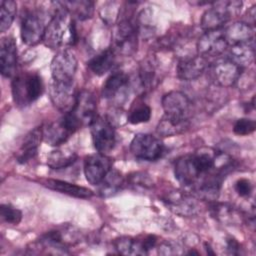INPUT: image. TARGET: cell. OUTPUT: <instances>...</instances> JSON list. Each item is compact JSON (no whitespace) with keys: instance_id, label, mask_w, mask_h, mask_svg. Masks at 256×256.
I'll return each mask as SVG.
<instances>
[{"instance_id":"cell-1","label":"cell","mask_w":256,"mask_h":256,"mask_svg":"<svg viewBox=\"0 0 256 256\" xmlns=\"http://www.w3.org/2000/svg\"><path fill=\"white\" fill-rule=\"evenodd\" d=\"M215 169L216 152L212 149H200L179 157L174 164V175L182 186L191 188Z\"/></svg>"},{"instance_id":"cell-2","label":"cell","mask_w":256,"mask_h":256,"mask_svg":"<svg viewBox=\"0 0 256 256\" xmlns=\"http://www.w3.org/2000/svg\"><path fill=\"white\" fill-rule=\"evenodd\" d=\"M52 4L54 12L47 23L42 42L51 49L75 45L78 42V33L74 18L60 2H52Z\"/></svg>"},{"instance_id":"cell-3","label":"cell","mask_w":256,"mask_h":256,"mask_svg":"<svg viewBox=\"0 0 256 256\" xmlns=\"http://www.w3.org/2000/svg\"><path fill=\"white\" fill-rule=\"evenodd\" d=\"M80 233L71 225H63L42 234L31 243V253L67 254L70 246L80 241Z\"/></svg>"},{"instance_id":"cell-4","label":"cell","mask_w":256,"mask_h":256,"mask_svg":"<svg viewBox=\"0 0 256 256\" xmlns=\"http://www.w3.org/2000/svg\"><path fill=\"white\" fill-rule=\"evenodd\" d=\"M12 97L15 105L24 108L35 102L44 92L42 77L33 72L15 75L11 83Z\"/></svg>"},{"instance_id":"cell-5","label":"cell","mask_w":256,"mask_h":256,"mask_svg":"<svg viewBox=\"0 0 256 256\" xmlns=\"http://www.w3.org/2000/svg\"><path fill=\"white\" fill-rule=\"evenodd\" d=\"M139 25L132 16H119L112 35V49L123 56H131L137 51Z\"/></svg>"},{"instance_id":"cell-6","label":"cell","mask_w":256,"mask_h":256,"mask_svg":"<svg viewBox=\"0 0 256 256\" xmlns=\"http://www.w3.org/2000/svg\"><path fill=\"white\" fill-rule=\"evenodd\" d=\"M242 6L243 2L238 0L212 2L211 7L202 15L200 21L201 28L204 30V32L223 28L224 24L239 15Z\"/></svg>"},{"instance_id":"cell-7","label":"cell","mask_w":256,"mask_h":256,"mask_svg":"<svg viewBox=\"0 0 256 256\" xmlns=\"http://www.w3.org/2000/svg\"><path fill=\"white\" fill-rule=\"evenodd\" d=\"M44 15V12L39 9H29L23 13L20 24V36L23 43L34 46L43 41L47 26Z\"/></svg>"},{"instance_id":"cell-8","label":"cell","mask_w":256,"mask_h":256,"mask_svg":"<svg viewBox=\"0 0 256 256\" xmlns=\"http://www.w3.org/2000/svg\"><path fill=\"white\" fill-rule=\"evenodd\" d=\"M130 152L139 160L156 161L164 155L165 146L160 138L152 134L138 133L130 143Z\"/></svg>"},{"instance_id":"cell-9","label":"cell","mask_w":256,"mask_h":256,"mask_svg":"<svg viewBox=\"0 0 256 256\" xmlns=\"http://www.w3.org/2000/svg\"><path fill=\"white\" fill-rule=\"evenodd\" d=\"M244 69L236 65L227 57L217 58L209 64L207 69L211 81L222 88L235 85L241 77Z\"/></svg>"},{"instance_id":"cell-10","label":"cell","mask_w":256,"mask_h":256,"mask_svg":"<svg viewBox=\"0 0 256 256\" xmlns=\"http://www.w3.org/2000/svg\"><path fill=\"white\" fill-rule=\"evenodd\" d=\"M89 127L94 148L99 153H109L116 143V132L112 121L97 115Z\"/></svg>"},{"instance_id":"cell-11","label":"cell","mask_w":256,"mask_h":256,"mask_svg":"<svg viewBox=\"0 0 256 256\" xmlns=\"http://www.w3.org/2000/svg\"><path fill=\"white\" fill-rule=\"evenodd\" d=\"M192 193L180 190H172L162 198L164 204L174 214L181 217H194L201 211L200 204Z\"/></svg>"},{"instance_id":"cell-12","label":"cell","mask_w":256,"mask_h":256,"mask_svg":"<svg viewBox=\"0 0 256 256\" xmlns=\"http://www.w3.org/2000/svg\"><path fill=\"white\" fill-rule=\"evenodd\" d=\"M164 115L178 119L190 120L193 111L192 100L181 91H170L161 100Z\"/></svg>"},{"instance_id":"cell-13","label":"cell","mask_w":256,"mask_h":256,"mask_svg":"<svg viewBox=\"0 0 256 256\" xmlns=\"http://www.w3.org/2000/svg\"><path fill=\"white\" fill-rule=\"evenodd\" d=\"M77 59L75 55L68 49L58 51L51 60L50 70L53 81L57 82H73L77 70Z\"/></svg>"},{"instance_id":"cell-14","label":"cell","mask_w":256,"mask_h":256,"mask_svg":"<svg viewBox=\"0 0 256 256\" xmlns=\"http://www.w3.org/2000/svg\"><path fill=\"white\" fill-rule=\"evenodd\" d=\"M97 100L95 95L88 90H81L77 94L76 103L68 113L82 128L90 123L97 116Z\"/></svg>"},{"instance_id":"cell-15","label":"cell","mask_w":256,"mask_h":256,"mask_svg":"<svg viewBox=\"0 0 256 256\" xmlns=\"http://www.w3.org/2000/svg\"><path fill=\"white\" fill-rule=\"evenodd\" d=\"M113 159L107 154L95 153L84 159V175L86 180L94 186H98L107 173L112 169Z\"/></svg>"},{"instance_id":"cell-16","label":"cell","mask_w":256,"mask_h":256,"mask_svg":"<svg viewBox=\"0 0 256 256\" xmlns=\"http://www.w3.org/2000/svg\"><path fill=\"white\" fill-rule=\"evenodd\" d=\"M228 48L224 37V28L205 31L196 44L197 54L205 58L217 57L223 54Z\"/></svg>"},{"instance_id":"cell-17","label":"cell","mask_w":256,"mask_h":256,"mask_svg":"<svg viewBox=\"0 0 256 256\" xmlns=\"http://www.w3.org/2000/svg\"><path fill=\"white\" fill-rule=\"evenodd\" d=\"M77 94L73 82L51 81L49 86L50 100L53 106L63 113L71 111L76 103Z\"/></svg>"},{"instance_id":"cell-18","label":"cell","mask_w":256,"mask_h":256,"mask_svg":"<svg viewBox=\"0 0 256 256\" xmlns=\"http://www.w3.org/2000/svg\"><path fill=\"white\" fill-rule=\"evenodd\" d=\"M209 64L210 63L207 58L198 54L183 57L177 64V76L183 81L196 80L202 76L205 71H207Z\"/></svg>"},{"instance_id":"cell-19","label":"cell","mask_w":256,"mask_h":256,"mask_svg":"<svg viewBox=\"0 0 256 256\" xmlns=\"http://www.w3.org/2000/svg\"><path fill=\"white\" fill-rule=\"evenodd\" d=\"M130 86V78L123 71H114L106 79L102 88V97L107 100L117 101L118 104L125 99V94Z\"/></svg>"},{"instance_id":"cell-20","label":"cell","mask_w":256,"mask_h":256,"mask_svg":"<svg viewBox=\"0 0 256 256\" xmlns=\"http://www.w3.org/2000/svg\"><path fill=\"white\" fill-rule=\"evenodd\" d=\"M17 45L13 37L6 36L0 42V72L3 77L11 78L17 70Z\"/></svg>"},{"instance_id":"cell-21","label":"cell","mask_w":256,"mask_h":256,"mask_svg":"<svg viewBox=\"0 0 256 256\" xmlns=\"http://www.w3.org/2000/svg\"><path fill=\"white\" fill-rule=\"evenodd\" d=\"M209 203L211 216L224 225H239L244 222L246 218L245 214L234 205L217 202V200Z\"/></svg>"},{"instance_id":"cell-22","label":"cell","mask_w":256,"mask_h":256,"mask_svg":"<svg viewBox=\"0 0 256 256\" xmlns=\"http://www.w3.org/2000/svg\"><path fill=\"white\" fill-rule=\"evenodd\" d=\"M42 133L43 141L51 146H60L64 144L70 136L74 134L62 117L42 126Z\"/></svg>"},{"instance_id":"cell-23","label":"cell","mask_w":256,"mask_h":256,"mask_svg":"<svg viewBox=\"0 0 256 256\" xmlns=\"http://www.w3.org/2000/svg\"><path fill=\"white\" fill-rule=\"evenodd\" d=\"M43 141L42 126L36 127L26 134L17 153V161L25 164L34 159L38 153L40 143Z\"/></svg>"},{"instance_id":"cell-24","label":"cell","mask_w":256,"mask_h":256,"mask_svg":"<svg viewBox=\"0 0 256 256\" xmlns=\"http://www.w3.org/2000/svg\"><path fill=\"white\" fill-rule=\"evenodd\" d=\"M153 57H148L141 63L137 74V85L140 93H146L153 89L159 80H157V65Z\"/></svg>"},{"instance_id":"cell-25","label":"cell","mask_w":256,"mask_h":256,"mask_svg":"<svg viewBox=\"0 0 256 256\" xmlns=\"http://www.w3.org/2000/svg\"><path fill=\"white\" fill-rule=\"evenodd\" d=\"M226 57L242 69L247 68L253 63L255 57L254 39L245 43L229 46L228 55Z\"/></svg>"},{"instance_id":"cell-26","label":"cell","mask_w":256,"mask_h":256,"mask_svg":"<svg viewBox=\"0 0 256 256\" xmlns=\"http://www.w3.org/2000/svg\"><path fill=\"white\" fill-rule=\"evenodd\" d=\"M224 37L228 47L254 39V28L243 21L234 22L224 28Z\"/></svg>"},{"instance_id":"cell-27","label":"cell","mask_w":256,"mask_h":256,"mask_svg":"<svg viewBox=\"0 0 256 256\" xmlns=\"http://www.w3.org/2000/svg\"><path fill=\"white\" fill-rule=\"evenodd\" d=\"M43 185L51 190L76 198L87 199L93 196V192L90 189L59 179H46L43 181Z\"/></svg>"},{"instance_id":"cell-28","label":"cell","mask_w":256,"mask_h":256,"mask_svg":"<svg viewBox=\"0 0 256 256\" xmlns=\"http://www.w3.org/2000/svg\"><path fill=\"white\" fill-rule=\"evenodd\" d=\"M189 126L190 120H178L163 115L156 126V133L159 137H171L185 132Z\"/></svg>"},{"instance_id":"cell-29","label":"cell","mask_w":256,"mask_h":256,"mask_svg":"<svg viewBox=\"0 0 256 256\" xmlns=\"http://www.w3.org/2000/svg\"><path fill=\"white\" fill-rule=\"evenodd\" d=\"M116 53L111 48H107L100 52L88 62V68L97 76H102L110 71L115 63Z\"/></svg>"},{"instance_id":"cell-30","label":"cell","mask_w":256,"mask_h":256,"mask_svg":"<svg viewBox=\"0 0 256 256\" xmlns=\"http://www.w3.org/2000/svg\"><path fill=\"white\" fill-rule=\"evenodd\" d=\"M126 184V180L121 173L115 169H111L99 186V194L102 197H110L116 194Z\"/></svg>"},{"instance_id":"cell-31","label":"cell","mask_w":256,"mask_h":256,"mask_svg":"<svg viewBox=\"0 0 256 256\" xmlns=\"http://www.w3.org/2000/svg\"><path fill=\"white\" fill-rule=\"evenodd\" d=\"M67 12L79 20L90 19L94 14V2L89 0H73L60 2Z\"/></svg>"},{"instance_id":"cell-32","label":"cell","mask_w":256,"mask_h":256,"mask_svg":"<svg viewBox=\"0 0 256 256\" xmlns=\"http://www.w3.org/2000/svg\"><path fill=\"white\" fill-rule=\"evenodd\" d=\"M115 250L122 255H146L142 239L123 236L115 239L113 242Z\"/></svg>"},{"instance_id":"cell-33","label":"cell","mask_w":256,"mask_h":256,"mask_svg":"<svg viewBox=\"0 0 256 256\" xmlns=\"http://www.w3.org/2000/svg\"><path fill=\"white\" fill-rule=\"evenodd\" d=\"M77 160V154L73 151L57 149L51 151L47 157V165L52 169H64L71 166Z\"/></svg>"},{"instance_id":"cell-34","label":"cell","mask_w":256,"mask_h":256,"mask_svg":"<svg viewBox=\"0 0 256 256\" xmlns=\"http://www.w3.org/2000/svg\"><path fill=\"white\" fill-rule=\"evenodd\" d=\"M17 14V3L13 0L0 2V32H6L12 25Z\"/></svg>"},{"instance_id":"cell-35","label":"cell","mask_w":256,"mask_h":256,"mask_svg":"<svg viewBox=\"0 0 256 256\" xmlns=\"http://www.w3.org/2000/svg\"><path fill=\"white\" fill-rule=\"evenodd\" d=\"M150 118H151V108L148 105L141 103L135 106L130 111L127 119L129 123L137 125V124L148 122Z\"/></svg>"},{"instance_id":"cell-36","label":"cell","mask_w":256,"mask_h":256,"mask_svg":"<svg viewBox=\"0 0 256 256\" xmlns=\"http://www.w3.org/2000/svg\"><path fill=\"white\" fill-rule=\"evenodd\" d=\"M0 217L3 222L18 225L22 220V212L10 204H2L0 207Z\"/></svg>"},{"instance_id":"cell-37","label":"cell","mask_w":256,"mask_h":256,"mask_svg":"<svg viewBox=\"0 0 256 256\" xmlns=\"http://www.w3.org/2000/svg\"><path fill=\"white\" fill-rule=\"evenodd\" d=\"M126 184H129L130 186L136 188L149 189L152 187L153 182L148 174L144 172H136L127 177Z\"/></svg>"},{"instance_id":"cell-38","label":"cell","mask_w":256,"mask_h":256,"mask_svg":"<svg viewBox=\"0 0 256 256\" xmlns=\"http://www.w3.org/2000/svg\"><path fill=\"white\" fill-rule=\"evenodd\" d=\"M256 128V123L253 119L249 118H240L238 119L234 126H233V132L240 136H245L253 133Z\"/></svg>"},{"instance_id":"cell-39","label":"cell","mask_w":256,"mask_h":256,"mask_svg":"<svg viewBox=\"0 0 256 256\" xmlns=\"http://www.w3.org/2000/svg\"><path fill=\"white\" fill-rule=\"evenodd\" d=\"M157 250L160 255H181L185 253V249L179 243L171 240L161 242Z\"/></svg>"},{"instance_id":"cell-40","label":"cell","mask_w":256,"mask_h":256,"mask_svg":"<svg viewBox=\"0 0 256 256\" xmlns=\"http://www.w3.org/2000/svg\"><path fill=\"white\" fill-rule=\"evenodd\" d=\"M114 5H115V3H108L103 8H101V10H100L101 18L108 25L116 23L119 19V16H120V11L121 10L119 8H115Z\"/></svg>"},{"instance_id":"cell-41","label":"cell","mask_w":256,"mask_h":256,"mask_svg":"<svg viewBox=\"0 0 256 256\" xmlns=\"http://www.w3.org/2000/svg\"><path fill=\"white\" fill-rule=\"evenodd\" d=\"M235 191L237 192V194L241 197H248L250 196L252 190H253V186L252 183L250 182V180L246 179V178H240L236 181L235 183Z\"/></svg>"},{"instance_id":"cell-42","label":"cell","mask_w":256,"mask_h":256,"mask_svg":"<svg viewBox=\"0 0 256 256\" xmlns=\"http://www.w3.org/2000/svg\"><path fill=\"white\" fill-rule=\"evenodd\" d=\"M226 249H227V251H228L230 254L236 255V254H239V253H240L241 246H240L239 242H238L235 238L229 237V238H227V240H226Z\"/></svg>"},{"instance_id":"cell-43","label":"cell","mask_w":256,"mask_h":256,"mask_svg":"<svg viewBox=\"0 0 256 256\" xmlns=\"http://www.w3.org/2000/svg\"><path fill=\"white\" fill-rule=\"evenodd\" d=\"M205 250L207 251L208 254H214V251H212V248L210 247V245L208 243H205Z\"/></svg>"}]
</instances>
